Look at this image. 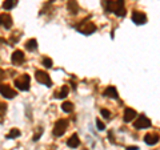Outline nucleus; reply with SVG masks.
<instances>
[{"mask_svg":"<svg viewBox=\"0 0 160 150\" xmlns=\"http://www.w3.org/2000/svg\"><path fill=\"white\" fill-rule=\"evenodd\" d=\"M127 150H139V148L138 146H129V148H127Z\"/></svg>","mask_w":160,"mask_h":150,"instance_id":"obj_27","label":"nucleus"},{"mask_svg":"<svg viewBox=\"0 0 160 150\" xmlns=\"http://www.w3.org/2000/svg\"><path fill=\"white\" fill-rule=\"evenodd\" d=\"M11 60H12V64H15V65H20V64L24 63V53L18 49V51H15L12 53Z\"/></svg>","mask_w":160,"mask_h":150,"instance_id":"obj_9","label":"nucleus"},{"mask_svg":"<svg viewBox=\"0 0 160 150\" xmlns=\"http://www.w3.org/2000/svg\"><path fill=\"white\" fill-rule=\"evenodd\" d=\"M29 81H31V78L27 73L24 74H20L18 78H15V87L20 91H28L29 89Z\"/></svg>","mask_w":160,"mask_h":150,"instance_id":"obj_1","label":"nucleus"},{"mask_svg":"<svg viewBox=\"0 0 160 150\" xmlns=\"http://www.w3.org/2000/svg\"><path fill=\"white\" fill-rule=\"evenodd\" d=\"M100 113H102V116L104 118H109V116H111V113H109V110H107V109H102Z\"/></svg>","mask_w":160,"mask_h":150,"instance_id":"obj_25","label":"nucleus"},{"mask_svg":"<svg viewBox=\"0 0 160 150\" xmlns=\"http://www.w3.org/2000/svg\"><path fill=\"white\" fill-rule=\"evenodd\" d=\"M26 48H27V51H35V49L38 48V41L35 39L28 40L27 44H26Z\"/></svg>","mask_w":160,"mask_h":150,"instance_id":"obj_17","label":"nucleus"},{"mask_svg":"<svg viewBox=\"0 0 160 150\" xmlns=\"http://www.w3.org/2000/svg\"><path fill=\"white\" fill-rule=\"evenodd\" d=\"M35 78H36L38 82L43 84V85H47V87H51V85H52L51 77H49L48 73L44 72V71H36V72H35Z\"/></svg>","mask_w":160,"mask_h":150,"instance_id":"obj_3","label":"nucleus"},{"mask_svg":"<svg viewBox=\"0 0 160 150\" xmlns=\"http://www.w3.org/2000/svg\"><path fill=\"white\" fill-rule=\"evenodd\" d=\"M4 43H6V40H4V39H2V37H0V44H4Z\"/></svg>","mask_w":160,"mask_h":150,"instance_id":"obj_28","label":"nucleus"},{"mask_svg":"<svg viewBox=\"0 0 160 150\" xmlns=\"http://www.w3.org/2000/svg\"><path fill=\"white\" fill-rule=\"evenodd\" d=\"M67 145H68L69 148H73V149L78 148L79 145H80V139H79V137H78V134H72L71 138H69L68 141H67Z\"/></svg>","mask_w":160,"mask_h":150,"instance_id":"obj_15","label":"nucleus"},{"mask_svg":"<svg viewBox=\"0 0 160 150\" xmlns=\"http://www.w3.org/2000/svg\"><path fill=\"white\" fill-rule=\"evenodd\" d=\"M7 112V104L0 102V122H2V118L4 116V113Z\"/></svg>","mask_w":160,"mask_h":150,"instance_id":"obj_22","label":"nucleus"},{"mask_svg":"<svg viewBox=\"0 0 160 150\" xmlns=\"http://www.w3.org/2000/svg\"><path fill=\"white\" fill-rule=\"evenodd\" d=\"M16 4H18V0H6V2L3 3V8L4 9H12Z\"/></svg>","mask_w":160,"mask_h":150,"instance_id":"obj_19","label":"nucleus"},{"mask_svg":"<svg viewBox=\"0 0 160 150\" xmlns=\"http://www.w3.org/2000/svg\"><path fill=\"white\" fill-rule=\"evenodd\" d=\"M62 109H63V112H66V113H71L73 110V104L69 102V101L63 102L62 104Z\"/></svg>","mask_w":160,"mask_h":150,"instance_id":"obj_18","label":"nucleus"},{"mask_svg":"<svg viewBox=\"0 0 160 150\" xmlns=\"http://www.w3.org/2000/svg\"><path fill=\"white\" fill-rule=\"evenodd\" d=\"M19 136H20V132L18 130V129H12V130L7 134V138L11 139V138H16V137H19Z\"/></svg>","mask_w":160,"mask_h":150,"instance_id":"obj_21","label":"nucleus"},{"mask_svg":"<svg viewBox=\"0 0 160 150\" xmlns=\"http://www.w3.org/2000/svg\"><path fill=\"white\" fill-rule=\"evenodd\" d=\"M67 94H68V87H62V91L55 94V97L56 98H64V97H67Z\"/></svg>","mask_w":160,"mask_h":150,"instance_id":"obj_20","label":"nucleus"},{"mask_svg":"<svg viewBox=\"0 0 160 150\" xmlns=\"http://www.w3.org/2000/svg\"><path fill=\"white\" fill-rule=\"evenodd\" d=\"M132 21L138 26H142V24H146L147 21V16L144 15L143 12H139V11H133L132 12Z\"/></svg>","mask_w":160,"mask_h":150,"instance_id":"obj_7","label":"nucleus"},{"mask_svg":"<svg viewBox=\"0 0 160 150\" xmlns=\"http://www.w3.org/2000/svg\"><path fill=\"white\" fill-rule=\"evenodd\" d=\"M4 78H6V72H4L3 69H0V81L4 80Z\"/></svg>","mask_w":160,"mask_h":150,"instance_id":"obj_26","label":"nucleus"},{"mask_svg":"<svg viewBox=\"0 0 160 150\" xmlns=\"http://www.w3.org/2000/svg\"><path fill=\"white\" fill-rule=\"evenodd\" d=\"M96 126H98L99 130H104V129H106V125L100 121V120H96Z\"/></svg>","mask_w":160,"mask_h":150,"instance_id":"obj_24","label":"nucleus"},{"mask_svg":"<svg viewBox=\"0 0 160 150\" xmlns=\"http://www.w3.org/2000/svg\"><path fill=\"white\" fill-rule=\"evenodd\" d=\"M67 9H68L69 13L76 15L79 12V4H78V2H75V0H69L68 4H67Z\"/></svg>","mask_w":160,"mask_h":150,"instance_id":"obj_14","label":"nucleus"},{"mask_svg":"<svg viewBox=\"0 0 160 150\" xmlns=\"http://www.w3.org/2000/svg\"><path fill=\"white\" fill-rule=\"evenodd\" d=\"M0 94H2L3 97H6V98H13L15 96H16V91H13L9 85L2 84L0 85Z\"/></svg>","mask_w":160,"mask_h":150,"instance_id":"obj_6","label":"nucleus"},{"mask_svg":"<svg viewBox=\"0 0 160 150\" xmlns=\"http://www.w3.org/2000/svg\"><path fill=\"white\" fill-rule=\"evenodd\" d=\"M76 29L79 32H82V33H84V35H91V33H93L95 31H96V26H95L93 23H82L80 26H78L76 27Z\"/></svg>","mask_w":160,"mask_h":150,"instance_id":"obj_5","label":"nucleus"},{"mask_svg":"<svg viewBox=\"0 0 160 150\" xmlns=\"http://www.w3.org/2000/svg\"><path fill=\"white\" fill-rule=\"evenodd\" d=\"M103 94H104L106 97H108V98H115V100L119 97L118 91H116V88H115V87H108L106 91L103 92Z\"/></svg>","mask_w":160,"mask_h":150,"instance_id":"obj_13","label":"nucleus"},{"mask_svg":"<svg viewBox=\"0 0 160 150\" xmlns=\"http://www.w3.org/2000/svg\"><path fill=\"white\" fill-rule=\"evenodd\" d=\"M67 126H68V121H67V120L62 118V120H59V121H56V122H55V126H53V130H52L53 136L55 137H62L63 134L66 133Z\"/></svg>","mask_w":160,"mask_h":150,"instance_id":"obj_2","label":"nucleus"},{"mask_svg":"<svg viewBox=\"0 0 160 150\" xmlns=\"http://www.w3.org/2000/svg\"><path fill=\"white\" fill-rule=\"evenodd\" d=\"M151 126V121H149V118H147L144 114L142 116H139L136 120L133 121V128L140 130V129H146V128H149Z\"/></svg>","mask_w":160,"mask_h":150,"instance_id":"obj_4","label":"nucleus"},{"mask_svg":"<svg viewBox=\"0 0 160 150\" xmlns=\"http://www.w3.org/2000/svg\"><path fill=\"white\" fill-rule=\"evenodd\" d=\"M113 13L116 16L122 17L126 15V8H124V0H116L115 2V9H113Z\"/></svg>","mask_w":160,"mask_h":150,"instance_id":"obj_8","label":"nucleus"},{"mask_svg":"<svg viewBox=\"0 0 160 150\" xmlns=\"http://www.w3.org/2000/svg\"><path fill=\"white\" fill-rule=\"evenodd\" d=\"M144 142H146L147 145H155V143H158L159 142V136L158 134H155V133H148L144 136Z\"/></svg>","mask_w":160,"mask_h":150,"instance_id":"obj_12","label":"nucleus"},{"mask_svg":"<svg viewBox=\"0 0 160 150\" xmlns=\"http://www.w3.org/2000/svg\"><path fill=\"white\" fill-rule=\"evenodd\" d=\"M103 7L108 13H111V12H113V9H115V2L113 0H104Z\"/></svg>","mask_w":160,"mask_h":150,"instance_id":"obj_16","label":"nucleus"},{"mask_svg":"<svg viewBox=\"0 0 160 150\" xmlns=\"http://www.w3.org/2000/svg\"><path fill=\"white\" fill-rule=\"evenodd\" d=\"M43 65L46 68H52V60L49 57H43Z\"/></svg>","mask_w":160,"mask_h":150,"instance_id":"obj_23","label":"nucleus"},{"mask_svg":"<svg viewBox=\"0 0 160 150\" xmlns=\"http://www.w3.org/2000/svg\"><path fill=\"white\" fill-rule=\"evenodd\" d=\"M0 26H4L7 29L12 27V17L8 13H2L0 15Z\"/></svg>","mask_w":160,"mask_h":150,"instance_id":"obj_10","label":"nucleus"},{"mask_svg":"<svg viewBox=\"0 0 160 150\" xmlns=\"http://www.w3.org/2000/svg\"><path fill=\"white\" fill-rule=\"evenodd\" d=\"M138 113L133 110L132 108H126V110H124V122H131L133 121V118H136Z\"/></svg>","mask_w":160,"mask_h":150,"instance_id":"obj_11","label":"nucleus"}]
</instances>
